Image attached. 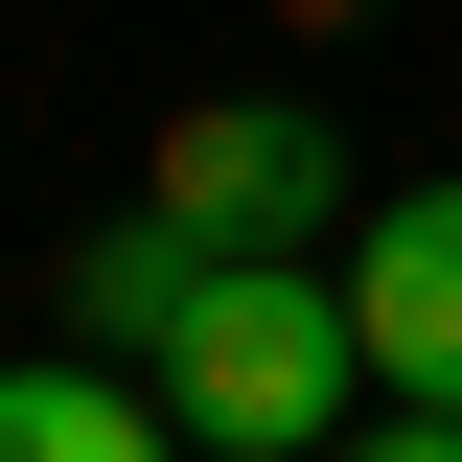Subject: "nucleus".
<instances>
[{"mask_svg":"<svg viewBox=\"0 0 462 462\" xmlns=\"http://www.w3.org/2000/svg\"><path fill=\"white\" fill-rule=\"evenodd\" d=\"M346 370H370V324H346L300 254H208V300L162 324V416H185L208 462H300Z\"/></svg>","mask_w":462,"mask_h":462,"instance_id":"nucleus-1","label":"nucleus"},{"mask_svg":"<svg viewBox=\"0 0 462 462\" xmlns=\"http://www.w3.org/2000/svg\"><path fill=\"white\" fill-rule=\"evenodd\" d=\"M139 208H185L208 254H300V208H324V116H278V93H208L162 139V185Z\"/></svg>","mask_w":462,"mask_h":462,"instance_id":"nucleus-2","label":"nucleus"},{"mask_svg":"<svg viewBox=\"0 0 462 462\" xmlns=\"http://www.w3.org/2000/svg\"><path fill=\"white\" fill-rule=\"evenodd\" d=\"M346 324H370V370H393V393H439V416H462V185H393V208H370Z\"/></svg>","mask_w":462,"mask_h":462,"instance_id":"nucleus-3","label":"nucleus"},{"mask_svg":"<svg viewBox=\"0 0 462 462\" xmlns=\"http://www.w3.org/2000/svg\"><path fill=\"white\" fill-rule=\"evenodd\" d=\"M69 300H93V324H139V370H162V324L208 300V231H185V208H139V231H93V254H69Z\"/></svg>","mask_w":462,"mask_h":462,"instance_id":"nucleus-4","label":"nucleus"},{"mask_svg":"<svg viewBox=\"0 0 462 462\" xmlns=\"http://www.w3.org/2000/svg\"><path fill=\"white\" fill-rule=\"evenodd\" d=\"M0 462H162V416L116 370H0Z\"/></svg>","mask_w":462,"mask_h":462,"instance_id":"nucleus-5","label":"nucleus"},{"mask_svg":"<svg viewBox=\"0 0 462 462\" xmlns=\"http://www.w3.org/2000/svg\"><path fill=\"white\" fill-rule=\"evenodd\" d=\"M346 462H462V416H439V393H416V416H393V439H346Z\"/></svg>","mask_w":462,"mask_h":462,"instance_id":"nucleus-6","label":"nucleus"}]
</instances>
